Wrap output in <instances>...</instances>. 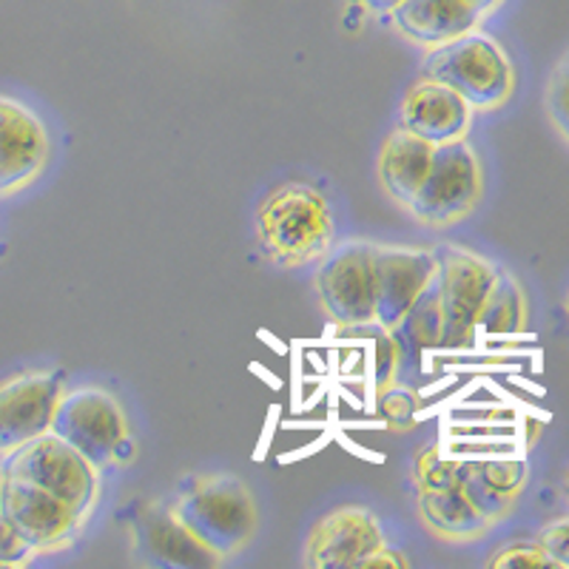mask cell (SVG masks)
<instances>
[{
	"mask_svg": "<svg viewBox=\"0 0 569 569\" xmlns=\"http://www.w3.org/2000/svg\"><path fill=\"white\" fill-rule=\"evenodd\" d=\"M333 211L311 182H282L257 208V240L279 268L319 262L333 248Z\"/></svg>",
	"mask_w": 569,
	"mask_h": 569,
	"instance_id": "6da1fadb",
	"label": "cell"
},
{
	"mask_svg": "<svg viewBox=\"0 0 569 569\" xmlns=\"http://www.w3.org/2000/svg\"><path fill=\"white\" fill-rule=\"evenodd\" d=\"M169 507L182 527L222 561L246 550L257 532L259 516L251 490L231 472L188 476Z\"/></svg>",
	"mask_w": 569,
	"mask_h": 569,
	"instance_id": "7a4b0ae2",
	"label": "cell"
},
{
	"mask_svg": "<svg viewBox=\"0 0 569 569\" xmlns=\"http://www.w3.org/2000/svg\"><path fill=\"white\" fill-rule=\"evenodd\" d=\"M421 78L439 80L467 100L472 111H496L516 91V69L490 34L472 29L450 43L433 46L421 63Z\"/></svg>",
	"mask_w": 569,
	"mask_h": 569,
	"instance_id": "3957f363",
	"label": "cell"
},
{
	"mask_svg": "<svg viewBox=\"0 0 569 569\" xmlns=\"http://www.w3.org/2000/svg\"><path fill=\"white\" fill-rule=\"evenodd\" d=\"M52 433L69 441L98 470L109 465H129L134 459V439L120 401L94 385L63 390L54 410Z\"/></svg>",
	"mask_w": 569,
	"mask_h": 569,
	"instance_id": "277c9868",
	"label": "cell"
},
{
	"mask_svg": "<svg viewBox=\"0 0 569 569\" xmlns=\"http://www.w3.org/2000/svg\"><path fill=\"white\" fill-rule=\"evenodd\" d=\"M0 470L52 492L83 521L98 505L100 470L52 430L7 453Z\"/></svg>",
	"mask_w": 569,
	"mask_h": 569,
	"instance_id": "5b68a950",
	"label": "cell"
},
{
	"mask_svg": "<svg viewBox=\"0 0 569 569\" xmlns=\"http://www.w3.org/2000/svg\"><path fill=\"white\" fill-rule=\"evenodd\" d=\"M433 253L441 308V348H470L479 333L481 308L496 282L498 266L459 246H441Z\"/></svg>",
	"mask_w": 569,
	"mask_h": 569,
	"instance_id": "8992f818",
	"label": "cell"
},
{
	"mask_svg": "<svg viewBox=\"0 0 569 569\" xmlns=\"http://www.w3.org/2000/svg\"><path fill=\"white\" fill-rule=\"evenodd\" d=\"M485 194L481 160L470 140L441 142L433 149V162L425 182L410 200L408 211L430 228H447L476 211Z\"/></svg>",
	"mask_w": 569,
	"mask_h": 569,
	"instance_id": "52a82bcc",
	"label": "cell"
},
{
	"mask_svg": "<svg viewBox=\"0 0 569 569\" xmlns=\"http://www.w3.org/2000/svg\"><path fill=\"white\" fill-rule=\"evenodd\" d=\"M325 313L337 325L376 322V259L370 242L330 248L313 273Z\"/></svg>",
	"mask_w": 569,
	"mask_h": 569,
	"instance_id": "ba28073f",
	"label": "cell"
},
{
	"mask_svg": "<svg viewBox=\"0 0 569 569\" xmlns=\"http://www.w3.org/2000/svg\"><path fill=\"white\" fill-rule=\"evenodd\" d=\"M63 390L60 370H29L0 385V453L49 433Z\"/></svg>",
	"mask_w": 569,
	"mask_h": 569,
	"instance_id": "9c48e42d",
	"label": "cell"
},
{
	"mask_svg": "<svg viewBox=\"0 0 569 569\" xmlns=\"http://www.w3.org/2000/svg\"><path fill=\"white\" fill-rule=\"evenodd\" d=\"M3 472V470H0ZM0 516L32 543L34 550H60L86 525L78 512L52 492L40 490L18 476L3 472L0 485Z\"/></svg>",
	"mask_w": 569,
	"mask_h": 569,
	"instance_id": "30bf717a",
	"label": "cell"
},
{
	"mask_svg": "<svg viewBox=\"0 0 569 569\" xmlns=\"http://www.w3.org/2000/svg\"><path fill=\"white\" fill-rule=\"evenodd\" d=\"M382 521L365 507H337L308 532L305 563L313 569H359L370 552L385 547Z\"/></svg>",
	"mask_w": 569,
	"mask_h": 569,
	"instance_id": "8fae6325",
	"label": "cell"
},
{
	"mask_svg": "<svg viewBox=\"0 0 569 569\" xmlns=\"http://www.w3.org/2000/svg\"><path fill=\"white\" fill-rule=\"evenodd\" d=\"M49 160V134L32 109L0 98V197L27 188Z\"/></svg>",
	"mask_w": 569,
	"mask_h": 569,
	"instance_id": "7c38bea8",
	"label": "cell"
},
{
	"mask_svg": "<svg viewBox=\"0 0 569 569\" xmlns=\"http://www.w3.org/2000/svg\"><path fill=\"white\" fill-rule=\"evenodd\" d=\"M376 322L393 328L427 284L436 279V253L419 248L373 246Z\"/></svg>",
	"mask_w": 569,
	"mask_h": 569,
	"instance_id": "4fadbf2b",
	"label": "cell"
},
{
	"mask_svg": "<svg viewBox=\"0 0 569 569\" xmlns=\"http://www.w3.org/2000/svg\"><path fill=\"white\" fill-rule=\"evenodd\" d=\"M472 114L476 111L450 86L419 78L401 98L399 126L421 140L441 146V142L465 140L470 134Z\"/></svg>",
	"mask_w": 569,
	"mask_h": 569,
	"instance_id": "5bb4252c",
	"label": "cell"
},
{
	"mask_svg": "<svg viewBox=\"0 0 569 569\" xmlns=\"http://www.w3.org/2000/svg\"><path fill=\"white\" fill-rule=\"evenodd\" d=\"M134 532L137 547H140L151 563L160 567H220L222 558L211 552L202 541H197L191 532L182 527L180 518L171 512L169 505L154 501L146 505L134 516Z\"/></svg>",
	"mask_w": 569,
	"mask_h": 569,
	"instance_id": "9a60e30c",
	"label": "cell"
},
{
	"mask_svg": "<svg viewBox=\"0 0 569 569\" xmlns=\"http://www.w3.org/2000/svg\"><path fill=\"white\" fill-rule=\"evenodd\" d=\"M390 14L396 29L419 46L450 43L485 20L467 0H399Z\"/></svg>",
	"mask_w": 569,
	"mask_h": 569,
	"instance_id": "2e32d148",
	"label": "cell"
},
{
	"mask_svg": "<svg viewBox=\"0 0 569 569\" xmlns=\"http://www.w3.org/2000/svg\"><path fill=\"white\" fill-rule=\"evenodd\" d=\"M433 149V142L410 134L401 126H396L385 137L382 149H379V182H382V191L396 206H410V200H413L416 191L425 182L427 171H430Z\"/></svg>",
	"mask_w": 569,
	"mask_h": 569,
	"instance_id": "e0dca14e",
	"label": "cell"
},
{
	"mask_svg": "<svg viewBox=\"0 0 569 569\" xmlns=\"http://www.w3.org/2000/svg\"><path fill=\"white\" fill-rule=\"evenodd\" d=\"M419 512L425 518L427 530L436 532L445 541H476L490 530V521L472 505L467 492L459 487L447 490L419 492Z\"/></svg>",
	"mask_w": 569,
	"mask_h": 569,
	"instance_id": "ac0fdd59",
	"label": "cell"
},
{
	"mask_svg": "<svg viewBox=\"0 0 569 569\" xmlns=\"http://www.w3.org/2000/svg\"><path fill=\"white\" fill-rule=\"evenodd\" d=\"M385 330H390V337L396 339L401 353V365H408V368H416L427 350L441 348V308L436 279L419 293V299L410 305L408 313H405L393 328Z\"/></svg>",
	"mask_w": 569,
	"mask_h": 569,
	"instance_id": "d6986e66",
	"label": "cell"
},
{
	"mask_svg": "<svg viewBox=\"0 0 569 569\" xmlns=\"http://www.w3.org/2000/svg\"><path fill=\"white\" fill-rule=\"evenodd\" d=\"M527 325V297L510 271L498 268L487 302L481 308L479 330L485 337H512Z\"/></svg>",
	"mask_w": 569,
	"mask_h": 569,
	"instance_id": "ffe728a7",
	"label": "cell"
},
{
	"mask_svg": "<svg viewBox=\"0 0 569 569\" xmlns=\"http://www.w3.org/2000/svg\"><path fill=\"white\" fill-rule=\"evenodd\" d=\"M476 479L487 487V490L498 492V496L516 501L518 492L527 485V465L525 461H479L470 465Z\"/></svg>",
	"mask_w": 569,
	"mask_h": 569,
	"instance_id": "44dd1931",
	"label": "cell"
},
{
	"mask_svg": "<svg viewBox=\"0 0 569 569\" xmlns=\"http://www.w3.org/2000/svg\"><path fill=\"white\" fill-rule=\"evenodd\" d=\"M416 481H419V492L459 487L461 461H450L439 456V447H427L416 459Z\"/></svg>",
	"mask_w": 569,
	"mask_h": 569,
	"instance_id": "7402d4cb",
	"label": "cell"
},
{
	"mask_svg": "<svg viewBox=\"0 0 569 569\" xmlns=\"http://www.w3.org/2000/svg\"><path fill=\"white\" fill-rule=\"evenodd\" d=\"M543 106H547V117H550L552 129L569 146V54L552 71L550 83H547V94H543Z\"/></svg>",
	"mask_w": 569,
	"mask_h": 569,
	"instance_id": "603a6c76",
	"label": "cell"
},
{
	"mask_svg": "<svg viewBox=\"0 0 569 569\" xmlns=\"http://www.w3.org/2000/svg\"><path fill=\"white\" fill-rule=\"evenodd\" d=\"M487 567L492 569H518V567H547V569H558L552 563V558L541 550V543L538 541H518V543H507L496 556H490Z\"/></svg>",
	"mask_w": 569,
	"mask_h": 569,
	"instance_id": "cb8c5ba5",
	"label": "cell"
},
{
	"mask_svg": "<svg viewBox=\"0 0 569 569\" xmlns=\"http://www.w3.org/2000/svg\"><path fill=\"white\" fill-rule=\"evenodd\" d=\"M399 368H401L399 345H396V339L390 337V330H382V333H379V339H376V368H373L376 370V390H379V393L390 390V385H393Z\"/></svg>",
	"mask_w": 569,
	"mask_h": 569,
	"instance_id": "d4e9b609",
	"label": "cell"
},
{
	"mask_svg": "<svg viewBox=\"0 0 569 569\" xmlns=\"http://www.w3.org/2000/svg\"><path fill=\"white\" fill-rule=\"evenodd\" d=\"M34 547L0 516V567H23L32 561Z\"/></svg>",
	"mask_w": 569,
	"mask_h": 569,
	"instance_id": "484cf974",
	"label": "cell"
},
{
	"mask_svg": "<svg viewBox=\"0 0 569 569\" xmlns=\"http://www.w3.org/2000/svg\"><path fill=\"white\" fill-rule=\"evenodd\" d=\"M541 550L552 558V563L561 569H569V518H558L547 525L538 536Z\"/></svg>",
	"mask_w": 569,
	"mask_h": 569,
	"instance_id": "4316f807",
	"label": "cell"
},
{
	"mask_svg": "<svg viewBox=\"0 0 569 569\" xmlns=\"http://www.w3.org/2000/svg\"><path fill=\"white\" fill-rule=\"evenodd\" d=\"M376 567L379 569H408L410 561L401 556L396 547H388V543H385L382 550L370 552V556L359 563V569H376Z\"/></svg>",
	"mask_w": 569,
	"mask_h": 569,
	"instance_id": "83f0119b",
	"label": "cell"
},
{
	"mask_svg": "<svg viewBox=\"0 0 569 569\" xmlns=\"http://www.w3.org/2000/svg\"><path fill=\"white\" fill-rule=\"evenodd\" d=\"M467 3H470V7L476 9V12H479L481 18H487V14L496 12V9L501 7V3H505V0H467Z\"/></svg>",
	"mask_w": 569,
	"mask_h": 569,
	"instance_id": "f1b7e54d",
	"label": "cell"
},
{
	"mask_svg": "<svg viewBox=\"0 0 569 569\" xmlns=\"http://www.w3.org/2000/svg\"><path fill=\"white\" fill-rule=\"evenodd\" d=\"M362 3L370 9V12L382 14V12H390V9H393L399 0H362Z\"/></svg>",
	"mask_w": 569,
	"mask_h": 569,
	"instance_id": "f546056e",
	"label": "cell"
},
{
	"mask_svg": "<svg viewBox=\"0 0 569 569\" xmlns=\"http://www.w3.org/2000/svg\"><path fill=\"white\" fill-rule=\"evenodd\" d=\"M563 311H567V319H569V291H567V299H563Z\"/></svg>",
	"mask_w": 569,
	"mask_h": 569,
	"instance_id": "4dcf8cb0",
	"label": "cell"
},
{
	"mask_svg": "<svg viewBox=\"0 0 569 569\" xmlns=\"http://www.w3.org/2000/svg\"><path fill=\"white\" fill-rule=\"evenodd\" d=\"M567 496H569V476H567Z\"/></svg>",
	"mask_w": 569,
	"mask_h": 569,
	"instance_id": "1f68e13d",
	"label": "cell"
},
{
	"mask_svg": "<svg viewBox=\"0 0 569 569\" xmlns=\"http://www.w3.org/2000/svg\"><path fill=\"white\" fill-rule=\"evenodd\" d=\"M0 485H3V472H0Z\"/></svg>",
	"mask_w": 569,
	"mask_h": 569,
	"instance_id": "d6a6232c",
	"label": "cell"
}]
</instances>
